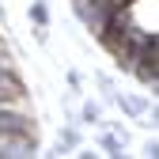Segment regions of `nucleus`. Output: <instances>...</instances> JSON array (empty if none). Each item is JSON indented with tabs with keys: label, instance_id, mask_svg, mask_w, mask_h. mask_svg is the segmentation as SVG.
I'll return each instance as SVG.
<instances>
[{
	"label": "nucleus",
	"instance_id": "f257e3e1",
	"mask_svg": "<svg viewBox=\"0 0 159 159\" xmlns=\"http://www.w3.org/2000/svg\"><path fill=\"white\" fill-rule=\"evenodd\" d=\"M38 152L34 133H0V159H27Z\"/></svg>",
	"mask_w": 159,
	"mask_h": 159
},
{
	"label": "nucleus",
	"instance_id": "f03ea898",
	"mask_svg": "<svg viewBox=\"0 0 159 159\" xmlns=\"http://www.w3.org/2000/svg\"><path fill=\"white\" fill-rule=\"evenodd\" d=\"M129 72L140 80V87H148V91L155 95V87H159V61H133Z\"/></svg>",
	"mask_w": 159,
	"mask_h": 159
},
{
	"label": "nucleus",
	"instance_id": "7ed1b4c3",
	"mask_svg": "<svg viewBox=\"0 0 159 159\" xmlns=\"http://www.w3.org/2000/svg\"><path fill=\"white\" fill-rule=\"evenodd\" d=\"M125 144H129V136H121V133H102L98 136V148H102L106 155H121Z\"/></svg>",
	"mask_w": 159,
	"mask_h": 159
},
{
	"label": "nucleus",
	"instance_id": "20e7f679",
	"mask_svg": "<svg viewBox=\"0 0 159 159\" xmlns=\"http://www.w3.org/2000/svg\"><path fill=\"white\" fill-rule=\"evenodd\" d=\"M27 15H30V23H34V27H49V8H46V0H30Z\"/></svg>",
	"mask_w": 159,
	"mask_h": 159
},
{
	"label": "nucleus",
	"instance_id": "39448f33",
	"mask_svg": "<svg viewBox=\"0 0 159 159\" xmlns=\"http://www.w3.org/2000/svg\"><path fill=\"white\" fill-rule=\"evenodd\" d=\"M114 102L121 106V110H129L133 117H144V114H148V98H117V95H114Z\"/></svg>",
	"mask_w": 159,
	"mask_h": 159
},
{
	"label": "nucleus",
	"instance_id": "423d86ee",
	"mask_svg": "<svg viewBox=\"0 0 159 159\" xmlns=\"http://www.w3.org/2000/svg\"><path fill=\"white\" fill-rule=\"evenodd\" d=\"M80 121H87V125H98V121H102V110H98V102H84V110H80Z\"/></svg>",
	"mask_w": 159,
	"mask_h": 159
},
{
	"label": "nucleus",
	"instance_id": "0eeeda50",
	"mask_svg": "<svg viewBox=\"0 0 159 159\" xmlns=\"http://www.w3.org/2000/svg\"><path fill=\"white\" fill-rule=\"evenodd\" d=\"M57 144H61V152H68V148H76L80 144V133L68 125V129H61V136H57Z\"/></svg>",
	"mask_w": 159,
	"mask_h": 159
}]
</instances>
